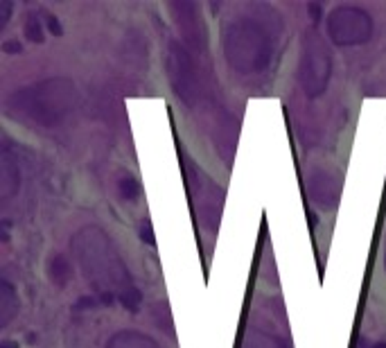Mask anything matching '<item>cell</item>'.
Segmentation results:
<instances>
[{"instance_id":"cell-1","label":"cell","mask_w":386,"mask_h":348,"mask_svg":"<svg viewBox=\"0 0 386 348\" xmlns=\"http://www.w3.org/2000/svg\"><path fill=\"white\" fill-rule=\"evenodd\" d=\"M70 249L86 280L104 305L118 301L129 312L141 310V289L134 283V276H131L127 263L122 260L118 247L113 245L111 236L102 226H81L70 238Z\"/></svg>"},{"instance_id":"cell-21","label":"cell","mask_w":386,"mask_h":348,"mask_svg":"<svg viewBox=\"0 0 386 348\" xmlns=\"http://www.w3.org/2000/svg\"><path fill=\"white\" fill-rule=\"evenodd\" d=\"M373 348H386V342H377V344H373Z\"/></svg>"},{"instance_id":"cell-6","label":"cell","mask_w":386,"mask_h":348,"mask_svg":"<svg viewBox=\"0 0 386 348\" xmlns=\"http://www.w3.org/2000/svg\"><path fill=\"white\" fill-rule=\"evenodd\" d=\"M165 66H167L170 84L174 88L176 98L185 107H196L203 95V86H201V75H199V68H196V61L185 43L170 41Z\"/></svg>"},{"instance_id":"cell-22","label":"cell","mask_w":386,"mask_h":348,"mask_svg":"<svg viewBox=\"0 0 386 348\" xmlns=\"http://www.w3.org/2000/svg\"><path fill=\"white\" fill-rule=\"evenodd\" d=\"M384 269H386V254H384Z\"/></svg>"},{"instance_id":"cell-16","label":"cell","mask_w":386,"mask_h":348,"mask_svg":"<svg viewBox=\"0 0 386 348\" xmlns=\"http://www.w3.org/2000/svg\"><path fill=\"white\" fill-rule=\"evenodd\" d=\"M12 12H14V3H10V0H0V30H5V25L10 23Z\"/></svg>"},{"instance_id":"cell-14","label":"cell","mask_w":386,"mask_h":348,"mask_svg":"<svg viewBox=\"0 0 386 348\" xmlns=\"http://www.w3.org/2000/svg\"><path fill=\"white\" fill-rule=\"evenodd\" d=\"M19 185H21L19 167L12 165V161H7V156H5V163H3V197L7 199L10 195H14V192L19 190Z\"/></svg>"},{"instance_id":"cell-3","label":"cell","mask_w":386,"mask_h":348,"mask_svg":"<svg viewBox=\"0 0 386 348\" xmlns=\"http://www.w3.org/2000/svg\"><path fill=\"white\" fill-rule=\"evenodd\" d=\"M77 102L79 91L70 77H48L16 88L5 100V107L14 118L43 129H52L75 111Z\"/></svg>"},{"instance_id":"cell-11","label":"cell","mask_w":386,"mask_h":348,"mask_svg":"<svg viewBox=\"0 0 386 348\" xmlns=\"http://www.w3.org/2000/svg\"><path fill=\"white\" fill-rule=\"evenodd\" d=\"M70 263L68 258L61 256V254H54L50 256V260H48V274H50V280L54 283L57 287H65L70 280Z\"/></svg>"},{"instance_id":"cell-7","label":"cell","mask_w":386,"mask_h":348,"mask_svg":"<svg viewBox=\"0 0 386 348\" xmlns=\"http://www.w3.org/2000/svg\"><path fill=\"white\" fill-rule=\"evenodd\" d=\"M170 12L174 14L176 28L183 34V41L187 45L203 48L206 45V28L201 23V14L196 10V5L192 3H172Z\"/></svg>"},{"instance_id":"cell-12","label":"cell","mask_w":386,"mask_h":348,"mask_svg":"<svg viewBox=\"0 0 386 348\" xmlns=\"http://www.w3.org/2000/svg\"><path fill=\"white\" fill-rule=\"evenodd\" d=\"M244 348H290L287 346L285 339L276 337V335H269L265 330H249V335H246V342Z\"/></svg>"},{"instance_id":"cell-13","label":"cell","mask_w":386,"mask_h":348,"mask_svg":"<svg viewBox=\"0 0 386 348\" xmlns=\"http://www.w3.org/2000/svg\"><path fill=\"white\" fill-rule=\"evenodd\" d=\"M23 34L28 37V41L32 43H43L45 41V25L43 19H41L39 12H30L26 23H23Z\"/></svg>"},{"instance_id":"cell-15","label":"cell","mask_w":386,"mask_h":348,"mask_svg":"<svg viewBox=\"0 0 386 348\" xmlns=\"http://www.w3.org/2000/svg\"><path fill=\"white\" fill-rule=\"evenodd\" d=\"M118 192H120V197L125 201H136L138 197H141V183H138L136 176L125 174L118 181Z\"/></svg>"},{"instance_id":"cell-18","label":"cell","mask_w":386,"mask_h":348,"mask_svg":"<svg viewBox=\"0 0 386 348\" xmlns=\"http://www.w3.org/2000/svg\"><path fill=\"white\" fill-rule=\"evenodd\" d=\"M0 48H3L5 54H21L23 52V45H21V41H16V39H7Z\"/></svg>"},{"instance_id":"cell-20","label":"cell","mask_w":386,"mask_h":348,"mask_svg":"<svg viewBox=\"0 0 386 348\" xmlns=\"http://www.w3.org/2000/svg\"><path fill=\"white\" fill-rule=\"evenodd\" d=\"M0 348H19V344H16V342H10V339H7V342L0 344Z\"/></svg>"},{"instance_id":"cell-2","label":"cell","mask_w":386,"mask_h":348,"mask_svg":"<svg viewBox=\"0 0 386 348\" xmlns=\"http://www.w3.org/2000/svg\"><path fill=\"white\" fill-rule=\"evenodd\" d=\"M283 32V16L269 5H256L249 14L228 21L221 32V50L228 68L244 77L262 75L274 61Z\"/></svg>"},{"instance_id":"cell-8","label":"cell","mask_w":386,"mask_h":348,"mask_svg":"<svg viewBox=\"0 0 386 348\" xmlns=\"http://www.w3.org/2000/svg\"><path fill=\"white\" fill-rule=\"evenodd\" d=\"M307 192L314 206L318 208H334L341 195V179L327 170H312L307 174Z\"/></svg>"},{"instance_id":"cell-4","label":"cell","mask_w":386,"mask_h":348,"mask_svg":"<svg viewBox=\"0 0 386 348\" xmlns=\"http://www.w3.org/2000/svg\"><path fill=\"white\" fill-rule=\"evenodd\" d=\"M332 77V54L316 28H307L301 39L298 84L309 100L325 95Z\"/></svg>"},{"instance_id":"cell-10","label":"cell","mask_w":386,"mask_h":348,"mask_svg":"<svg viewBox=\"0 0 386 348\" xmlns=\"http://www.w3.org/2000/svg\"><path fill=\"white\" fill-rule=\"evenodd\" d=\"M19 310H21L19 294H16L12 283L3 278V283H0V326L3 328L10 326V321L19 314Z\"/></svg>"},{"instance_id":"cell-19","label":"cell","mask_w":386,"mask_h":348,"mask_svg":"<svg viewBox=\"0 0 386 348\" xmlns=\"http://www.w3.org/2000/svg\"><path fill=\"white\" fill-rule=\"evenodd\" d=\"M141 240L147 242V245H156V238H154V231H152V224L150 222H143L141 224Z\"/></svg>"},{"instance_id":"cell-5","label":"cell","mask_w":386,"mask_h":348,"mask_svg":"<svg viewBox=\"0 0 386 348\" xmlns=\"http://www.w3.org/2000/svg\"><path fill=\"white\" fill-rule=\"evenodd\" d=\"M327 39L339 48L364 45L373 39V16L359 5H336L325 19Z\"/></svg>"},{"instance_id":"cell-17","label":"cell","mask_w":386,"mask_h":348,"mask_svg":"<svg viewBox=\"0 0 386 348\" xmlns=\"http://www.w3.org/2000/svg\"><path fill=\"white\" fill-rule=\"evenodd\" d=\"M45 25H48V30H50L54 37H61L63 34L61 23H59V19H57L54 14H45Z\"/></svg>"},{"instance_id":"cell-9","label":"cell","mask_w":386,"mask_h":348,"mask_svg":"<svg viewBox=\"0 0 386 348\" xmlns=\"http://www.w3.org/2000/svg\"><path fill=\"white\" fill-rule=\"evenodd\" d=\"M106 348H161V344L141 330H118L106 339Z\"/></svg>"}]
</instances>
